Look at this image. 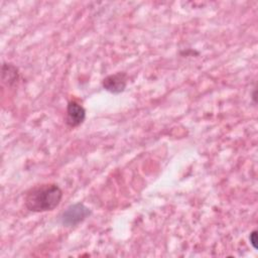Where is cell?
<instances>
[{"label":"cell","instance_id":"obj_1","mask_svg":"<svg viewBox=\"0 0 258 258\" xmlns=\"http://www.w3.org/2000/svg\"><path fill=\"white\" fill-rule=\"evenodd\" d=\"M62 199V190L55 183H44L29 189L25 196V207L35 213L54 210Z\"/></svg>","mask_w":258,"mask_h":258},{"label":"cell","instance_id":"obj_5","mask_svg":"<svg viewBox=\"0 0 258 258\" xmlns=\"http://www.w3.org/2000/svg\"><path fill=\"white\" fill-rule=\"evenodd\" d=\"M18 79L17 68L12 63H4L2 66V81L7 85H12Z\"/></svg>","mask_w":258,"mask_h":258},{"label":"cell","instance_id":"obj_2","mask_svg":"<svg viewBox=\"0 0 258 258\" xmlns=\"http://www.w3.org/2000/svg\"><path fill=\"white\" fill-rule=\"evenodd\" d=\"M90 215H91V210L88 207H86L84 204L77 203V204L71 205L61 214L60 221L63 226L73 227L83 222Z\"/></svg>","mask_w":258,"mask_h":258},{"label":"cell","instance_id":"obj_4","mask_svg":"<svg viewBox=\"0 0 258 258\" xmlns=\"http://www.w3.org/2000/svg\"><path fill=\"white\" fill-rule=\"evenodd\" d=\"M86 119V110L77 101L69 102L67 106L66 123L68 126L74 128L80 126Z\"/></svg>","mask_w":258,"mask_h":258},{"label":"cell","instance_id":"obj_6","mask_svg":"<svg viewBox=\"0 0 258 258\" xmlns=\"http://www.w3.org/2000/svg\"><path fill=\"white\" fill-rule=\"evenodd\" d=\"M249 240H250V243H251L252 247L254 249H257V231L256 230L251 232V234L249 236Z\"/></svg>","mask_w":258,"mask_h":258},{"label":"cell","instance_id":"obj_3","mask_svg":"<svg viewBox=\"0 0 258 258\" xmlns=\"http://www.w3.org/2000/svg\"><path fill=\"white\" fill-rule=\"evenodd\" d=\"M127 85V75L124 72H118L107 76L102 81V86L104 90L112 94L122 93Z\"/></svg>","mask_w":258,"mask_h":258}]
</instances>
